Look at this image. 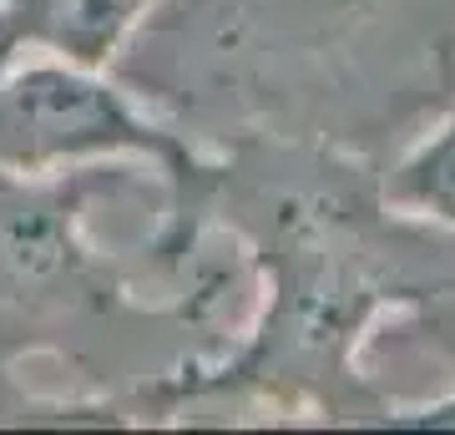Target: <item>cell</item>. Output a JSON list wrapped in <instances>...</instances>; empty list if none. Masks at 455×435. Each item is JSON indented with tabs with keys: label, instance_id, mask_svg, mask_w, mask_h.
Returning <instances> with one entry per match:
<instances>
[{
	"label": "cell",
	"instance_id": "cell-1",
	"mask_svg": "<svg viewBox=\"0 0 455 435\" xmlns=\"http://www.w3.org/2000/svg\"><path fill=\"white\" fill-rule=\"evenodd\" d=\"M228 238L253 304L233 339L157 395L152 420L208 405L309 425H390L455 385V233L385 193V167L299 142L212 147L147 233L178 284Z\"/></svg>",
	"mask_w": 455,
	"mask_h": 435
},
{
	"label": "cell",
	"instance_id": "cell-2",
	"mask_svg": "<svg viewBox=\"0 0 455 435\" xmlns=\"http://www.w3.org/2000/svg\"><path fill=\"white\" fill-rule=\"evenodd\" d=\"M197 147L390 167L455 101V0H157L112 66Z\"/></svg>",
	"mask_w": 455,
	"mask_h": 435
},
{
	"label": "cell",
	"instance_id": "cell-3",
	"mask_svg": "<svg viewBox=\"0 0 455 435\" xmlns=\"http://www.w3.org/2000/svg\"><path fill=\"white\" fill-rule=\"evenodd\" d=\"M142 167L163 213L178 208L208 167V147L152 112L112 66L20 56L0 66V173H82Z\"/></svg>",
	"mask_w": 455,
	"mask_h": 435
},
{
	"label": "cell",
	"instance_id": "cell-4",
	"mask_svg": "<svg viewBox=\"0 0 455 435\" xmlns=\"http://www.w3.org/2000/svg\"><path fill=\"white\" fill-rule=\"evenodd\" d=\"M157 0H0V66L20 56H61L116 66Z\"/></svg>",
	"mask_w": 455,
	"mask_h": 435
},
{
	"label": "cell",
	"instance_id": "cell-5",
	"mask_svg": "<svg viewBox=\"0 0 455 435\" xmlns=\"http://www.w3.org/2000/svg\"><path fill=\"white\" fill-rule=\"evenodd\" d=\"M385 193L455 233V101L385 167Z\"/></svg>",
	"mask_w": 455,
	"mask_h": 435
},
{
	"label": "cell",
	"instance_id": "cell-6",
	"mask_svg": "<svg viewBox=\"0 0 455 435\" xmlns=\"http://www.w3.org/2000/svg\"><path fill=\"white\" fill-rule=\"evenodd\" d=\"M390 425H415V431H455V385L430 395V400H415L405 405Z\"/></svg>",
	"mask_w": 455,
	"mask_h": 435
}]
</instances>
